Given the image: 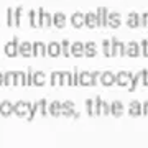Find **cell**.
<instances>
[{"mask_svg": "<svg viewBox=\"0 0 148 148\" xmlns=\"http://www.w3.org/2000/svg\"><path fill=\"white\" fill-rule=\"evenodd\" d=\"M15 25V20H13V10L12 8H7V27H13Z\"/></svg>", "mask_w": 148, "mask_h": 148, "instance_id": "74e56055", "label": "cell"}, {"mask_svg": "<svg viewBox=\"0 0 148 148\" xmlns=\"http://www.w3.org/2000/svg\"><path fill=\"white\" fill-rule=\"evenodd\" d=\"M33 73L35 71H32V69H27V73H25V76H27V86H33Z\"/></svg>", "mask_w": 148, "mask_h": 148, "instance_id": "ee69618b", "label": "cell"}, {"mask_svg": "<svg viewBox=\"0 0 148 148\" xmlns=\"http://www.w3.org/2000/svg\"><path fill=\"white\" fill-rule=\"evenodd\" d=\"M18 54L23 56V58H30L33 56V43L30 41H23L18 45Z\"/></svg>", "mask_w": 148, "mask_h": 148, "instance_id": "ba28073f", "label": "cell"}, {"mask_svg": "<svg viewBox=\"0 0 148 148\" xmlns=\"http://www.w3.org/2000/svg\"><path fill=\"white\" fill-rule=\"evenodd\" d=\"M28 20H30V27H32V28H40L36 10H30V12H28Z\"/></svg>", "mask_w": 148, "mask_h": 148, "instance_id": "4316f807", "label": "cell"}, {"mask_svg": "<svg viewBox=\"0 0 148 148\" xmlns=\"http://www.w3.org/2000/svg\"><path fill=\"white\" fill-rule=\"evenodd\" d=\"M79 84L81 86H92V74L89 73V71H82V73L79 74Z\"/></svg>", "mask_w": 148, "mask_h": 148, "instance_id": "d4e9b609", "label": "cell"}, {"mask_svg": "<svg viewBox=\"0 0 148 148\" xmlns=\"http://www.w3.org/2000/svg\"><path fill=\"white\" fill-rule=\"evenodd\" d=\"M36 112H38V102H35V104H32L30 110H28L27 120H28V122H33V120H35V115H36Z\"/></svg>", "mask_w": 148, "mask_h": 148, "instance_id": "e575fe53", "label": "cell"}, {"mask_svg": "<svg viewBox=\"0 0 148 148\" xmlns=\"http://www.w3.org/2000/svg\"><path fill=\"white\" fill-rule=\"evenodd\" d=\"M48 114L53 117H59L61 115V102L58 101H53L48 104Z\"/></svg>", "mask_w": 148, "mask_h": 148, "instance_id": "44dd1931", "label": "cell"}, {"mask_svg": "<svg viewBox=\"0 0 148 148\" xmlns=\"http://www.w3.org/2000/svg\"><path fill=\"white\" fill-rule=\"evenodd\" d=\"M104 87H110V86L115 84V74L110 73V71H106V73H101V79H99Z\"/></svg>", "mask_w": 148, "mask_h": 148, "instance_id": "9c48e42d", "label": "cell"}, {"mask_svg": "<svg viewBox=\"0 0 148 148\" xmlns=\"http://www.w3.org/2000/svg\"><path fill=\"white\" fill-rule=\"evenodd\" d=\"M71 56H74V58L84 56V43H81V41L71 43Z\"/></svg>", "mask_w": 148, "mask_h": 148, "instance_id": "5bb4252c", "label": "cell"}, {"mask_svg": "<svg viewBox=\"0 0 148 148\" xmlns=\"http://www.w3.org/2000/svg\"><path fill=\"white\" fill-rule=\"evenodd\" d=\"M140 76H142V86H148V69H142Z\"/></svg>", "mask_w": 148, "mask_h": 148, "instance_id": "b9f144b4", "label": "cell"}, {"mask_svg": "<svg viewBox=\"0 0 148 148\" xmlns=\"http://www.w3.org/2000/svg\"><path fill=\"white\" fill-rule=\"evenodd\" d=\"M110 114L114 117H122V114H123V104H122L120 101H114L110 104Z\"/></svg>", "mask_w": 148, "mask_h": 148, "instance_id": "7402d4cb", "label": "cell"}, {"mask_svg": "<svg viewBox=\"0 0 148 148\" xmlns=\"http://www.w3.org/2000/svg\"><path fill=\"white\" fill-rule=\"evenodd\" d=\"M38 110H40V114H41L43 117L49 115V114H48V101L46 99H41V101L38 102Z\"/></svg>", "mask_w": 148, "mask_h": 148, "instance_id": "d6a6232c", "label": "cell"}, {"mask_svg": "<svg viewBox=\"0 0 148 148\" xmlns=\"http://www.w3.org/2000/svg\"><path fill=\"white\" fill-rule=\"evenodd\" d=\"M3 86H15V71H7L3 74Z\"/></svg>", "mask_w": 148, "mask_h": 148, "instance_id": "484cf974", "label": "cell"}, {"mask_svg": "<svg viewBox=\"0 0 148 148\" xmlns=\"http://www.w3.org/2000/svg\"><path fill=\"white\" fill-rule=\"evenodd\" d=\"M61 115H64V117H73L74 115V104L71 101L61 102Z\"/></svg>", "mask_w": 148, "mask_h": 148, "instance_id": "ac0fdd59", "label": "cell"}, {"mask_svg": "<svg viewBox=\"0 0 148 148\" xmlns=\"http://www.w3.org/2000/svg\"><path fill=\"white\" fill-rule=\"evenodd\" d=\"M86 109H87V114L90 117L94 115V102H92V99H87L86 101Z\"/></svg>", "mask_w": 148, "mask_h": 148, "instance_id": "ab89813d", "label": "cell"}, {"mask_svg": "<svg viewBox=\"0 0 148 148\" xmlns=\"http://www.w3.org/2000/svg\"><path fill=\"white\" fill-rule=\"evenodd\" d=\"M140 84H142V76H140V73H138V74H135V76L132 77L130 84H128V89H130V90H135Z\"/></svg>", "mask_w": 148, "mask_h": 148, "instance_id": "4dcf8cb0", "label": "cell"}, {"mask_svg": "<svg viewBox=\"0 0 148 148\" xmlns=\"http://www.w3.org/2000/svg\"><path fill=\"white\" fill-rule=\"evenodd\" d=\"M92 86L99 84V79H101V71H92Z\"/></svg>", "mask_w": 148, "mask_h": 148, "instance_id": "f6af8a7d", "label": "cell"}, {"mask_svg": "<svg viewBox=\"0 0 148 148\" xmlns=\"http://www.w3.org/2000/svg\"><path fill=\"white\" fill-rule=\"evenodd\" d=\"M147 25H148V13L145 12V13H142V15H140V27L147 28Z\"/></svg>", "mask_w": 148, "mask_h": 148, "instance_id": "7bdbcfd3", "label": "cell"}, {"mask_svg": "<svg viewBox=\"0 0 148 148\" xmlns=\"http://www.w3.org/2000/svg\"><path fill=\"white\" fill-rule=\"evenodd\" d=\"M127 27L128 28H138L140 27V15L132 12V13H128V18H127Z\"/></svg>", "mask_w": 148, "mask_h": 148, "instance_id": "cb8c5ba5", "label": "cell"}, {"mask_svg": "<svg viewBox=\"0 0 148 148\" xmlns=\"http://www.w3.org/2000/svg\"><path fill=\"white\" fill-rule=\"evenodd\" d=\"M84 56H87V58H94V56H97V45H95L94 41L84 43Z\"/></svg>", "mask_w": 148, "mask_h": 148, "instance_id": "e0dca14e", "label": "cell"}, {"mask_svg": "<svg viewBox=\"0 0 148 148\" xmlns=\"http://www.w3.org/2000/svg\"><path fill=\"white\" fill-rule=\"evenodd\" d=\"M71 86H79V71H77V69L73 73V81H71Z\"/></svg>", "mask_w": 148, "mask_h": 148, "instance_id": "bcb514c9", "label": "cell"}, {"mask_svg": "<svg viewBox=\"0 0 148 148\" xmlns=\"http://www.w3.org/2000/svg\"><path fill=\"white\" fill-rule=\"evenodd\" d=\"M59 81H61V71L51 73V86H59Z\"/></svg>", "mask_w": 148, "mask_h": 148, "instance_id": "8d00e7d4", "label": "cell"}, {"mask_svg": "<svg viewBox=\"0 0 148 148\" xmlns=\"http://www.w3.org/2000/svg\"><path fill=\"white\" fill-rule=\"evenodd\" d=\"M53 25L56 28H59V30L66 27V15H64L63 12H58V13L53 15Z\"/></svg>", "mask_w": 148, "mask_h": 148, "instance_id": "d6986e66", "label": "cell"}, {"mask_svg": "<svg viewBox=\"0 0 148 148\" xmlns=\"http://www.w3.org/2000/svg\"><path fill=\"white\" fill-rule=\"evenodd\" d=\"M45 82H46V74H45V71H35L33 73V86L41 87V86H45Z\"/></svg>", "mask_w": 148, "mask_h": 148, "instance_id": "ffe728a7", "label": "cell"}, {"mask_svg": "<svg viewBox=\"0 0 148 148\" xmlns=\"http://www.w3.org/2000/svg\"><path fill=\"white\" fill-rule=\"evenodd\" d=\"M128 114L132 117H140L142 115V104L138 101H132L128 106Z\"/></svg>", "mask_w": 148, "mask_h": 148, "instance_id": "603a6c76", "label": "cell"}, {"mask_svg": "<svg viewBox=\"0 0 148 148\" xmlns=\"http://www.w3.org/2000/svg\"><path fill=\"white\" fill-rule=\"evenodd\" d=\"M61 54V43L51 41L46 45V56H51V58H58Z\"/></svg>", "mask_w": 148, "mask_h": 148, "instance_id": "30bf717a", "label": "cell"}, {"mask_svg": "<svg viewBox=\"0 0 148 148\" xmlns=\"http://www.w3.org/2000/svg\"><path fill=\"white\" fill-rule=\"evenodd\" d=\"M13 114V104L10 101L0 102V115L2 117H10Z\"/></svg>", "mask_w": 148, "mask_h": 148, "instance_id": "2e32d148", "label": "cell"}, {"mask_svg": "<svg viewBox=\"0 0 148 148\" xmlns=\"http://www.w3.org/2000/svg\"><path fill=\"white\" fill-rule=\"evenodd\" d=\"M142 114L148 115V101H145V104H142Z\"/></svg>", "mask_w": 148, "mask_h": 148, "instance_id": "7dc6e473", "label": "cell"}, {"mask_svg": "<svg viewBox=\"0 0 148 148\" xmlns=\"http://www.w3.org/2000/svg\"><path fill=\"white\" fill-rule=\"evenodd\" d=\"M133 74L128 73V71H120L119 74H115V84H119L120 87H127L132 81Z\"/></svg>", "mask_w": 148, "mask_h": 148, "instance_id": "277c9868", "label": "cell"}, {"mask_svg": "<svg viewBox=\"0 0 148 148\" xmlns=\"http://www.w3.org/2000/svg\"><path fill=\"white\" fill-rule=\"evenodd\" d=\"M38 13V23H40V28H51L53 27V15L45 12V8H40L36 10Z\"/></svg>", "mask_w": 148, "mask_h": 148, "instance_id": "6da1fadb", "label": "cell"}, {"mask_svg": "<svg viewBox=\"0 0 148 148\" xmlns=\"http://www.w3.org/2000/svg\"><path fill=\"white\" fill-rule=\"evenodd\" d=\"M15 86H27V76L23 71H15Z\"/></svg>", "mask_w": 148, "mask_h": 148, "instance_id": "f546056e", "label": "cell"}, {"mask_svg": "<svg viewBox=\"0 0 148 148\" xmlns=\"http://www.w3.org/2000/svg\"><path fill=\"white\" fill-rule=\"evenodd\" d=\"M71 25H73L74 28H77V30H81L82 27H86L84 13H81V12H74L73 15H71Z\"/></svg>", "mask_w": 148, "mask_h": 148, "instance_id": "8fae6325", "label": "cell"}, {"mask_svg": "<svg viewBox=\"0 0 148 148\" xmlns=\"http://www.w3.org/2000/svg\"><path fill=\"white\" fill-rule=\"evenodd\" d=\"M102 51L106 58H112V41L110 40H104L102 41Z\"/></svg>", "mask_w": 148, "mask_h": 148, "instance_id": "f1b7e54d", "label": "cell"}, {"mask_svg": "<svg viewBox=\"0 0 148 148\" xmlns=\"http://www.w3.org/2000/svg\"><path fill=\"white\" fill-rule=\"evenodd\" d=\"M97 18H99V27H107V18H109V10L106 7H99L97 8Z\"/></svg>", "mask_w": 148, "mask_h": 148, "instance_id": "9a60e30c", "label": "cell"}, {"mask_svg": "<svg viewBox=\"0 0 148 148\" xmlns=\"http://www.w3.org/2000/svg\"><path fill=\"white\" fill-rule=\"evenodd\" d=\"M61 54L63 56H71V43L68 41V40H63L61 41Z\"/></svg>", "mask_w": 148, "mask_h": 148, "instance_id": "1f68e13d", "label": "cell"}, {"mask_svg": "<svg viewBox=\"0 0 148 148\" xmlns=\"http://www.w3.org/2000/svg\"><path fill=\"white\" fill-rule=\"evenodd\" d=\"M21 13H23V8L21 7H18V8H15V12H13V20H15V27H21Z\"/></svg>", "mask_w": 148, "mask_h": 148, "instance_id": "836d02e7", "label": "cell"}, {"mask_svg": "<svg viewBox=\"0 0 148 148\" xmlns=\"http://www.w3.org/2000/svg\"><path fill=\"white\" fill-rule=\"evenodd\" d=\"M101 106H102V99L97 95V97L94 99V115H102Z\"/></svg>", "mask_w": 148, "mask_h": 148, "instance_id": "d590c367", "label": "cell"}, {"mask_svg": "<svg viewBox=\"0 0 148 148\" xmlns=\"http://www.w3.org/2000/svg\"><path fill=\"white\" fill-rule=\"evenodd\" d=\"M71 81H73V74L69 71H61V81H59V86H71Z\"/></svg>", "mask_w": 148, "mask_h": 148, "instance_id": "83f0119b", "label": "cell"}, {"mask_svg": "<svg viewBox=\"0 0 148 148\" xmlns=\"http://www.w3.org/2000/svg\"><path fill=\"white\" fill-rule=\"evenodd\" d=\"M18 45H20V40H18L16 36H13V40L5 45V54L8 56V58L18 56Z\"/></svg>", "mask_w": 148, "mask_h": 148, "instance_id": "7a4b0ae2", "label": "cell"}, {"mask_svg": "<svg viewBox=\"0 0 148 148\" xmlns=\"http://www.w3.org/2000/svg\"><path fill=\"white\" fill-rule=\"evenodd\" d=\"M84 23L86 27L89 28V30H95V28H99V18H97V13H86L84 15Z\"/></svg>", "mask_w": 148, "mask_h": 148, "instance_id": "52a82bcc", "label": "cell"}, {"mask_svg": "<svg viewBox=\"0 0 148 148\" xmlns=\"http://www.w3.org/2000/svg\"><path fill=\"white\" fill-rule=\"evenodd\" d=\"M122 25V20H120V15L117 12H109V18H107V27L110 28H120Z\"/></svg>", "mask_w": 148, "mask_h": 148, "instance_id": "7c38bea8", "label": "cell"}, {"mask_svg": "<svg viewBox=\"0 0 148 148\" xmlns=\"http://www.w3.org/2000/svg\"><path fill=\"white\" fill-rule=\"evenodd\" d=\"M101 110H102V115H110V104H107V102L102 101Z\"/></svg>", "mask_w": 148, "mask_h": 148, "instance_id": "60d3db41", "label": "cell"}, {"mask_svg": "<svg viewBox=\"0 0 148 148\" xmlns=\"http://www.w3.org/2000/svg\"><path fill=\"white\" fill-rule=\"evenodd\" d=\"M0 86H3V74L0 73Z\"/></svg>", "mask_w": 148, "mask_h": 148, "instance_id": "c3c4849f", "label": "cell"}, {"mask_svg": "<svg viewBox=\"0 0 148 148\" xmlns=\"http://www.w3.org/2000/svg\"><path fill=\"white\" fill-rule=\"evenodd\" d=\"M140 54H143L145 58H148V40L140 41Z\"/></svg>", "mask_w": 148, "mask_h": 148, "instance_id": "f35d334b", "label": "cell"}, {"mask_svg": "<svg viewBox=\"0 0 148 148\" xmlns=\"http://www.w3.org/2000/svg\"><path fill=\"white\" fill-rule=\"evenodd\" d=\"M33 56H35V58H43V56H46V45L41 43V41L33 43Z\"/></svg>", "mask_w": 148, "mask_h": 148, "instance_id": "4fadbf2b", "label": "cell"}, {"mask_svg": "<svg viewBox=\"0 0 148 148\" xmlns=\"http://www.w3.org/2000/svg\"><path fill=\"white\" fill-rule=\"evenodd\" d=\"M125 56H128V58L140 56V43H135V41L127 43L125 45Z\"/></svg>", "mask_w": 148, "mask_h": 148, "instance_id": "5b68a950", "label": "cell"}, {"mask_svg": "<svg viewBox=\"0 0 148 148\" xmlns=\"http://www.w3.org/2000/svg\"><path fill=\"white\" fill-rule=\"evenodd\" d=\"M112 56H125V43L119 41L117 38H112Z\"/></svg>", "mask_w": 148, "mask_h": 148, "instance_id": "8992f818", "label": "cell"}, {"mask_svg": "<svg viewBox=\"0 0 148 148\" xmlns=\"http://www.w3.org/2000/svg\"><path fill=\"white\" fill-rule=\"evenodd\" d=\"M32 107V102H25V101H18L13 106V114H16L18 117H27L28 110Z\"/></svg>", "mask_w": 148, "mask_h": 148, "instance_id": "3957f363", "label": "cell"}]
</instances>
